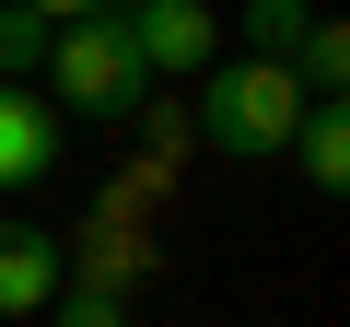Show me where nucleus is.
Masks as SVG:
<instances>
[{
	"label": "nucleus",
	"mask_w": 350,
	"mask_h": 327,
	"mask_svg": "<svg viewBox=\"0 0 350 327\" xmlns=\"http://www.w3.org/2000/svg\"><path fill=\"white\" fill-rule=\"evenodd\" d=\"M47 327H129V304H117L105 280H70V292L47 304Z\"/></svg>",
	"instance_id": "9"
},
{
	"label": "nucleus",
	"mask_w": 350,
	"mask_h": 327,
	"mask_svg": "<svg viewBox=\"0 0 350 327\" xmlns=\"http://www.w3.org/2000/svg\"><path fill=\"white\" fill-rule=\"evenodd\" d=\"M292 129H304L292 70L234 59V70H211V82H199V140H211L222 164H280V152H292Z\"/></svg>",
	"instance_id": "1"
},
{
	"label": "nucleus",
	"mask_w": 350,
	"mask_h": 327,
	"mask_svg": "<svg viewBox=\"0 0 350 327\" xmlns=\"http://www.w3.org/2000/svg\"><path fill=\"white\" fill-rule=\"evenodd\" d=\"M140 82H211L222 70V24L199 12V0H140V12H117Z\"/></svg>",
	"instance_id": "3"
},
{
	"label": "nucleus",
	"mask_w": 350,
	"mask_h": 327,
	"mask_svg": "<svg viewBox=\"0 0 350 327\" xmlns=\"http://www.w3.org/2000/svg\"><path fill=\"white\" fill-rule=\"evenodd\" d=\"M47 94L59 105H82V117H140V59H129V36H117V12H70L59 24V47H47Z\"/></svg>",
	"instance_id": "2"
},
{
	"label": "nucleus",
	"mask_w": 350,
	"mask_h": 327,
	"mask_svg": "<svg viewBox=\"0 0 350 327\" xmlns=\"http://www.w3.org/2000/svg\"><path fill=\"white\" fill-rule=\"evenodd\" d=\"M59 24H70V12H36V0H24V12H0V82H24V70H47Z\"/></svg>",
	"instance_id": "8"
},
{
	"label": "nucleus",
	"mask_w": 350,
	"mask_h": 327,
	"mask_svg": "<svg viewBox=\"0 0 350 327\" xmlns=\"http://www.w3.org/2000/svg\"><path fill=\"white\" fill-rule=\"evenodd\" d=\"M70 280H59V234L47 222H0V315H47Z\"/></svg>",
	"instance_id": "5"
},
{
	"label": "nucleus",
	"mask_w": 350,
	"mask_h": 327,
	"mask_svg": "<svg viewBox=\"0 0 350 327\" xmlns=\"http://www.w3.org/2000/svg\"><path fill=\"white\" fill-rule=\"evenodd\" d=\"M59 105L47 94H24V82H0V187H36L47 164H59Z\"/></svg>",
	"instance_id": "4"
},
{
	"label": "nucleus",
	"mask_w": 350,
	"mask_h": 327,
	"mask_svg": "<svg viewBox=\"0 0 350 327\" xmlns=\"http://www.w3.org/2000/svg\"><path fill=\"white\" fill-rule=\"evenodd\" d=\"M304 24H315L304 0H245V24H234V36H245V59H269V70H292V47H304Z\"/></svg>",
	"instance_id": "7"
},
{
	"label": "nucleus",
	"mask_w": 350,
	"mask_h": 327,
	"mask_svg": "<svg viewBox=\"0 0 350 327\" xmlns=\"http://www.w3.org/2000/svg\"><path fill=\"white\" fill-rule=\"evenodd\" d=\"M292 164H304V187H350V94H338V105H304Z\"/></svg>",
	"instance_id": "6"
}]
</instances>
